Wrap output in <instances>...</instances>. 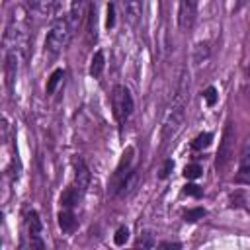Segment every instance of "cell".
I'll use <instances>...</instances> for the list:
<instances>
[{
    "label": "cell",
    "mask_w": 250,
    "mask_h": 250,
    "mask_svg": "<svg viewBox=\"0 0 250 250\" xmlns=\"http://www.w3.org/2000/svg\"><path fill=\"white\" fill-rule=\"evenodd\" d=\"M72 31H74V29H72V25H70L68 18H59V20L53 23L51 31L47 33L45 49H47L49 53H53V55L61 53L62 49H66V47H68L70 37H72Z\"/></svg>",
    "instance_id": "1"
},
{
    "label": "cell",
    "mask_w": 250,
    "mask_h": 250,
    "mask_svg": "<svg viewBox=\"0 0 250 250\" xmlns=\"http://www.w3.org/2000/svg\"><path fill=\"white\" fill-rule=\"evenodd\" d=\"M111 107H113V115H115L117 123H123L133 113V107H135L133 96L125 86L117 84L113 88V92H111Z\"/></svg>",
    "instance_id": "2"
},
{
    "label": "cell",
    "mask_w": 250,
    "mask_h": 250,
    "mask_svg": "<svg viewBox=\"0 0 250 250\" xmlns=\"http://www.w3.org/2000/svg\"><path fill=\"white\" fill-rule=\"evenodd\" d=\"M232 146H234V125L227 123L225 131H223V139H221L219 150H217V158H215V168L219 172H223L229 166V162L232 160Z\"/></svg>",
    "instance_id": "3"
},
{
    "label": "cell",
    "mask_w": 250,
    "mask_h": 250,
    "mask_svg": "<svg viewBox=\"0 0 250 250\" xmlns=\"http://www.w3.org/2000/svg\"><path fill=\"white\" fill-rule=\"evenodd\" d=\"M184 117H186V104H174L162 125V141L172 139L180 131V127L184 125Z\"/></svg>",
    "instance_id": "4"
},
{
    "label": "cell",
    "mask_w": 250,
    "mask_h": 250,
    "mask_svg": "<svg viewBox=\"0 0 250 250\" xmlns=\"http://www.w3.org/2000/svg\"><path fill=\"white\" fill-rule=\"evenodd\" d=\"M25 225H27V232H29V246L31 248H37V250H43L45 248V242L41 240L43 225H41L39 213L37 211H29L25 215Z\"/></svg>",
    "instance_id": "5"
},
{
    "label": "cell",
    "mask_w": 250,
    "mask_h": 250,
    "mask_svg": "<svg viewBox=\"0 0 250 250\" xmlns=\"http://www.w3.org/2000/svg\"><path fill=\"white\" fill-rule=\"evenodd\" d=\"M72 164H74V188L84 195L86 188L90 186V168L80 156H74Z\"/></svg>",
    "instance_id": "6"
},
{
    "label": "cell",
    "mask_w": 250,
    "mask_h": 250,
    "mask_svg": "<svg viewBox=\"0 0 250 250\" xmlns=\"http://www.w3.org/2000/svg\"><path fill=\"white\" fill-rule=\"evenodd\" d=\"M90 6L92 4L88 0H72V4H70V18H68L72 29H76V27H80L84 23V20L90 14Z\"/></svg>",
    "instance_id": "7"
},
{
    "label": "cell",
    "mask_w": 250,
    "mask_h": 250,
    "mask_svg": "<svg viewBox=\"0 0 250 250\" xmlns=\"http://www.w3.org/2000/svg\"><path fill=\"white\" fill-rule=\"evenodd\" d=\"M195 0H180L178 8V25L180 29H189L195 18Z\"/></svg>",
    "instance_id": "8"
},
{
    "label": "cell",
    "mask_w": 250,
    "mask_h": 250,
    "mask_svg": "<svg viewBox=\"0 0 250 250\" xmlns=\"http://www.w3.org/2000/svg\"><path fill=\"white\" fill-rule=\"evenodd\" d=\"M238 184H250V139L244 143L240 158H238V174H236Z\"/></svg>",
    "instance_id": "9"
},
{
    "label": "cell",
    "mask_w": 250,
    "mask_h": 250,
    "mask_svg": "<svg viewBox=\"0 0 250 250\" xmlns=\"http://www.w3.org/2000/svg\"><path fill=\"white\" fill-rule=\"evenodd\" d=\"M123 10L127 16V21L131 25H137L143 16V0H123Z\"/></svg>",
    "instance_id": "10"
},
{
    "label": "cell",
    "mask_w": 250,
    "mask_h": 250,
    "mask_svg": "<svg viewBox=\"0 0 250 250\" xmlns=\"http://www.w3.org/2000/svg\"><path fill=\"white\" fill-rule=\"evenodd\" d=\"M133 146H129L125 152H123V156H121V162H119V166L115 168V174H113V180L117 182V186H119V182L131 172L129 168H131V162H133Z\"/></svg>",
    "instance_id": "11"
},
{
    "label": "cell",
    "mask_w": 250,
    "mask_h": 250,
    "mask_svg": "<svg viewBox=\"0 0 250 250\" xmlns=\"http://www.w3.org/2000/svg\"><path fill=\"white\" fill-rule=\"evenodd\" d=\"M80 197H82V193H80L74 186L66 188V189L61 193V205H62V209H72L74 205H78Z\"/></svg>",
    "instance_id": "12"
},
{
    "label": "cell",
    "mask_w": 250,
    "mask_h": 250,
    "mask_svg": "<svg viewBox=\"0 0 250 250\" xmlns=\"http://www.w3.org/2000/svg\"><path fill=\"white\" fill-rule=\"evenodd\" d=\"M29 10L39 16H51L55 10V0H27Z\"/></svg>",
    "instance_id": "13"
},
{
    "label": "cell",
    "mask_w": 250,
    "mask_h": 250,
    "mask_svg": "<svg viewBox=\"0 0 250 250\" xmlns=\"http://www.w3.org/2000/svg\"><path fill=\"white\" fill-rule=\"evenodd\" d=\"M59 227H61L64 232H68V230H72V229L76 227V219H74V215H72L70 209H62V211L59 213Z\"/></svg>",
    "instance_id": "14"
},
{
    "label": "cell",
    "mask_w": 250,
    "mask_h": 250,
    "mask_svg": "<svg viewBox=\"0 0 250 250\" xmlns=\"http://www.w3.org/2000/svg\"><path fill=\"white\" fill-rule=\"evenodd\" d=\"M104 64H105V57H104V51H96L94 57H92V62H90V74L94 78H98L104 70Z\"/></svg>",
    "instance_id": "15"
},
{
    "label": "cell",
    "mask_w": 250,
    "mask_h": 250,
    "mask_svg": "<svg viewBox=\"0 0 250 250\" xmlns=\"http://www.w3.org/2000/svg\"><path fill=\"white\" fill-rule=\"evenodd\" d=\"M62 78H64V70H62V68L53 70V74H51L49 80H47V94H53V92L57 90V86L62 82Z\"/></svg>",
    "instance_id": "16"
},
{
    "label": "cell",
    "mask_w": 250,
    "mask_h": 250,
    "mask_svg": "<svg viewBox=\"0 0 250 250\" xmlns=\"http://www.w3.org/2000/svg\"><path fill=\"white\" fill-rule=\"evenodd\" d=\"M211 141H213V135H211V133H199V135L191 141V148H193V150H203V148H207V146L211 145Z\"/></svg>",
    "instance_id": "17"
},
{
    "label": "cell",
    "mask_w": 250,
    "mask_h": 250,
    "mask_svg": "<svg viewBox=\"0 0 250 250\" xmlns=\"http://www.w3.org/2000/svg\"><path fill=\"white\" fill-rule=\"evenodd\" d=\"M207 57H209V45L207 43H197L195 51H193V62L201 64L203 61H207Z\"/></svg>",
    "instance_id": "18"
},
{
    "label": "cell",
    "mask_w": 250,
    "mask_h": 250,
    "mask_svg": "<svg viewBox=\"0 0 250 250\" xmlns=\"http://www.w3.org/2000/svg\"><path fill=\"white\" fill-rule=\"evenodd\" d=\"M135 246H137V248H154V246H156V240H154V236H152L150 230H145V232L137 238Z\"/></svg>",
    "instance_id": "19"
},
{
    "label": "cell",
    "mask_w": 250,
    "mask_h": 250,
    "mask_svg": "<svg viewBox=\"0 0 250 250\" xmlns=\"http://www.w3.org/2000/svg\"><path fill=\"white\" fill-rule=\"evenodd\" d=\"M205 209L203 207H195V209H188L186 213H184V221L186 223H195V221H199V219H203L205 217Z\"/></svg>",
    "instance_id": "20"
},
{
    "label": "cell",
    "mask_w": 250,
    "mask_h": 250,
    "mask_svg": "<svg viewBox=\"0 0 250 250\" xmlns=\"http://www.w3.org/2000/svg\"><path fill=\"white\" fill-rule=\"evenodd\" d=\"M203 174V168L199 166V164H188L186 168H184V176L188 178V180H195V178H199Z\"/></svg>",
    "instance_id": "21"
},
{
    "label": "cell",
    "mask_w": 250,
    "mask_h": 250,
    "mask_svg": "<svg viewBox=\"0 0 250 250\" xmlns=\"http://www.w3.org/2000/svg\"><path fill=\"white\" fill-rule=\"evenodd\" d=\"M127 240H129V229L127 227H119L117 232H115V236H113V242L117 246H123Z\"/></svg>",
    "instance_id": "22"
},
{
    "label": "cell",
    "mask_w": 250,
    "mask_h": 250,
    "mask_svg": "<svg viewBox=\"0 0 250 250\" xmlns=\"http://www.w3.org/2000/svg\"><path fill=\"white\" fill-rule=\"evenodd\" d=\"M203 98H205L207 105H215V104H217V98H219V94H217V88H215V86H209V88L203 92Z\"/></svg>",
    "instance_id": "23"
},
{
    "label": "cell",
    "mask_w": 250,
    "mask_h": 250,
    "mask_svg": "<svg viewBox=\"0 0 250 250\" xmlns=\"http://www.w3.org/2000/svg\"><path fill=\"white\" fill-rule=\"evenodd\" d=\"M115 25V6L109 2L107 4V18H105V27L107 29H111Z\"/></svg>",
    "instance_id": "24"
},
{
    "label": "cell",
    "mask_w": 250,
    "mask_h": 250,
    "mask_svg": "<svg viewBox=\"0 0 250 250\" xmlns=\"http://www.w3.org/2000/svg\"><path fill=\"white\" fill-rule=\"evenodd\" d=\"M184 193L191 195V197H199L201 195V188L195 186V184H188V186H184Z\"/></svg>",
    "instance_id": "25"
},
{
    "label": "cell",
    "mask_w": 250,
    "mask_h": 250,
    "mask_svg": "<svg viewBox=\"0 0 250 250\" xmlns=\"http://www.w3.org/2000/svg\"><path fill=\"white\" fill-rule=\"evenodd\" d=\"M172 168H174V162L172 160H166L164 166H162V170H160V178H168L170 172H172Z\"/></svg>",
    "instance_id": "26"
},
{
    "label": "cell",
    "mask_w": 250,
    "mask_h": 250,
    "mask_svg": "<svg viewBox=\"0 0 250 250\" xmlns=\"http://www.w3.org/2000/svg\"><path fill=\"white\" fill-rule=\"evenodd\" d=\"M160 248H182V244L180 242H162Z\"/></svg>",
    "instance_id": "27"
}]
</instances>
